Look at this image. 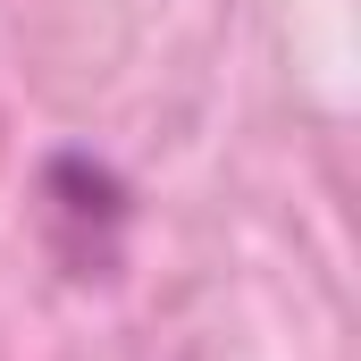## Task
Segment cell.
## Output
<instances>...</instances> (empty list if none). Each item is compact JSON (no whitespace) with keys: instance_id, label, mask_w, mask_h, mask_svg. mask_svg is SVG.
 <instances>
[{"instance_id":"cell-1","label":"cell","mask_w":361,"mask_h":361,"mask_svg":"<svg viewBox=\"0 0 361 361\" xmlns=\"http://www.w3.org/2000/svg\"><path fill=\"white\" fill-rule=\"evenodd\" d=\"M34 219H42V244L68 277H85V286L118 277L126 227H135V185L92 152H51L34 169Z\"/></svg>"}]
</instances>
